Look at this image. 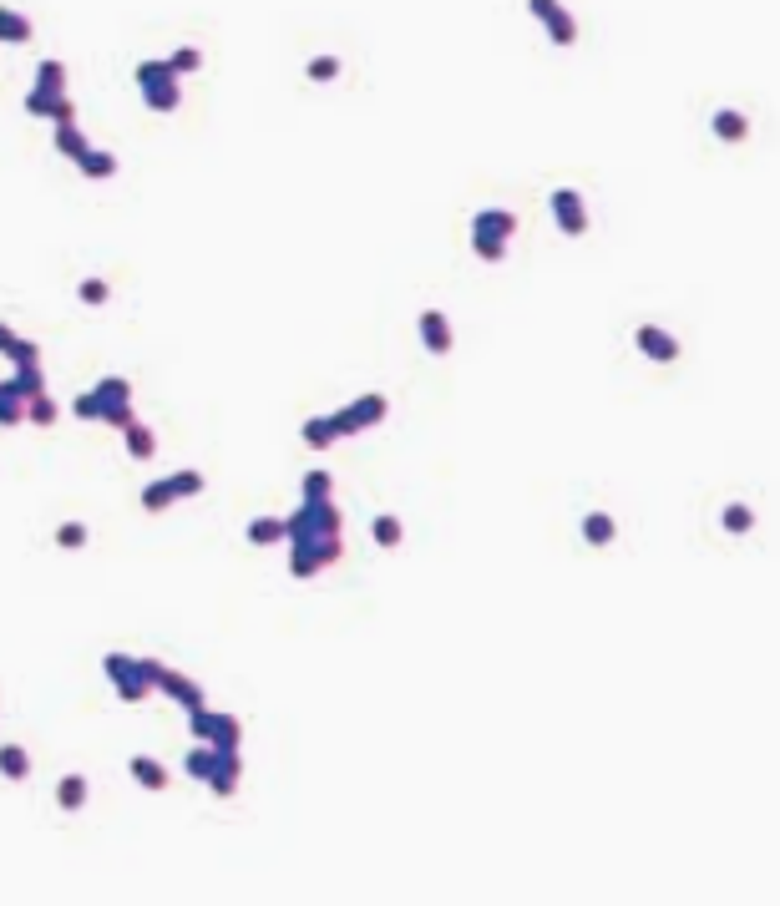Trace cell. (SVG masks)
Segmentation results:
<instances>
[{
	"instance_id": "484cf974",
	"label": "cell",
	"mask_w": 780,
	"mask_h": 906,
	"mask_svg": "<svg viewBox=\"0 0 780 906\" xmlns=\"http://www.w3.org/2000/svg\"><path fill=\"white\" fill-rule=\"evenodd\" d=\"M56 421H61V405H56V400H51L46 390L26 400V426H36V431H51Z\"/></svg>"
},
{
	"instance_id": "8fae6325",
	"label": "cell",
	"mask_w": 780,
	"mask_h": 906,
	"mask_svg": "<svg viewBox=\"0 0 780 906\" xmlns=\"http://www.w3.org/2000/svg\"><path fill=\"white\" fill-rule=\"evenodd\" d=\"M548 208H553V223H558L568 238H583V233L593 228V213H588V203H583L578 188H553Z\"/></svg>"
},
{
	"instance_id": "7a4b0ae2",
	"label": "cell",
	"mask_w": 780,
	"mask_h": 906,
	"mask_svg": "<svg viewBox=\"0 0 780 906\" xmlns=\"http://www.w3.org/2000/svg\"><path fill=\"white\" fill-rule=\"evenodd\" d=\"M71 416L76 421H102V426H117V431H127L132 421H137V410H132V380L127 375H102L92 390H82L71 400Z\"/></svg>"
},
{
	"instance_id": "ba28073f",
	"label": "cell",
	"mask_w": 780,
	"mask_h": 906,
	"mask_svg": "<svg viewBox=\"0 0 780 906\" xmlns=\"http://www.w3.org/2000/svg\"><path fill=\"white\" fill-rule=\"evenodd\" d=\"M208 486V476L203 471H173V476H158V481H147L142 486V512H168V507H178V502H188V497H198V491Z\"/></svg>"
},
{
	"instance_id": "d4e9b609",
	"label": "cell",
	"mask_w": 780,
	"mask_h": 906,
	"mask_svg": "<svg viewBox=\"0 0 780 906\" xmlns=\"http://www.w3.org/2000/svg\"><path fill=\"white\" fill-rule=\"evenodd\" d=\"M36 31H31V21L21 16V11H11V6H0V46H26Z\"/></svg>"
},
{
	"instance_id": "1f68e13d",
	"label": "cell",
	"mask_w": 780,
	"mask_h": 906,
	"mask_svg": "<svg viewBox=\"0 0 780 906\" xmlns=\"http://www.w3.org/2000/svg\"><path fill=\"white\" fill-rule=\"evenodd\" d=\"M720 527H725L730 537H745V532H755V512H750L745 502H730V507L720 512Z\"/></svg>"
},
{
	"instance_id": "d6a6232c",
	"label": "cell",
	"mask_w": 780,
	"mask_h": 906,
	"mask_svg": "<svg viewBox=\"0 0 780 906\" xmlns=\"http://www.w3.org/2000/svg\"><path fill=\"white\" fill-rule=\"evenodd\" d=\"M87 542H92V527H87V522H61V527H56V547H61V552H82Z\"/></svg>"
},
{
	"instance_id": "d6986e66",
	"label": "cell",
	"mask_w": 780,
	"mask_h": 906,
	"mask_svg": "<svg viewBox=\"0 0 780 906\" xmlns=\"http://www.w3.org/2000/svg\"><path fill=\"white\" fill-rule=\"evenodd\" d=\"M76 173H82V178H92V183H107V178H117V152H107V147H87V157L76 162Z\"/></svg>"
},
{
	"instance_id": "836d02e7",
	"label": "cell",
	"mask_w": 780,
	"mask_h": 906,
	"mask_svg": "<svg viewBox=\"0 0 780 906\" xmlns=\"http://www.w3.org/2000/svg\"><path fill=\"white\" fill-rule=\"evenodd\" d=\"M340 71H345V66H340V56H315V61L304 66V76L315 81V87H330V81H340Z\"/></svg>"
},
{
	"instance_id": "d590c367",
	"label": "cell",
	"mask_w": 780,
	"mask_h": 906,
	"mask_svg": "<svg viewBox=\"0 0 780 906\" xmlns=\"http://www.w3.org/2000/svg\"><path fill=\"white\" fill-rule=\"evenodd\" d=\"M76 299H82V304H87V309H102V304H107V299H112V284H107V279H97V274H92V279H82V284H76Z\"/></svg>"
},
{
	"instance_id": "6da1fadb",
	"label": "cell",
	"mask_w": 780,
	"mask_h": 906,
	"mask_svg": "<svg viewBox=\"0 0 780 906\" xmlns=\"http://www.w3.org/2000/svg\"><path fill=\"white\" fill-rule=\"evenodd\" d=\"M289 542V572L299 583L320 578L330 562L345 557V512L335 502H299L294 517H284Z\"/></svg>"
},
{
	"instance_id": "8992f818",
	"label": "cell",
	"mask_w": 780,
	"mask_h": 906,
	"mask_svg": "<svg viewBox=\"0 0 780 906\" xmlns=\"http://www.w3.org/2000/svg\"><path fill=\"white\" fill-rule=\"evenodd\" d=\"M137 92L147 102V112H178L183 107V76L168 66V61H137Z\"/></svg>"
},
{
	"instance_id": "f35d334b",
	"label": "cell",
	"mask_w": 780,
	"mask_h": 906,
	"mask_svg": "<svg viewBox=\"0 0 780 906\" xmlns=\"http://www.w3.org/2000/svg\"><path fill=\"white\" fill-rule=\"evenodd\" d=\"M11 340H16V329H11V324H0V355L11 350Z\"/></svg>"
},
{
	"instance_id": "ac0fdd59",
	"label": "cell",
	"mask_w": 780,
	"mask_h": 906,
	"mask_svg": "<svg viewBox=\"0 0 780 906\" xmlns=\"http://www.w3.org/2000/svg\"><path fill=\"white\" fill-rule=\"evenodd\" d=\"M87 795H92L87 775H61V780H56V805H61L66 815H76V810H87Z\"/></svg>"
},
{
	"instance_id": "e0dca14e",
	"label": "cell",
	"mask_w": 780,
	"mask_h": 906,
	"mask_svg": "<svg viewBox=\"0 0 780 906\" xmlns=\"http://www.w3.org/2000/svg\"><path fill=\"white\" fill-rule=\"evenodd\" d=\"M218 760H223V750H213V745H193V750L183 755V775H188V780H198V785H208V780L218 775Z\"/></svg>"
},
{
	"instance_id": "4fadbf2b",
	"label": "cell",
	"mask_w": 780,
	"mask_h": 906,
	"mask_svg": "<svg viewBox=\"0 0 780 906\" xmlns=\"http://www.w3.org/2000/svg\"><path fill=\"white\" fill-rule=\"evenodd\" d=\"M158 694H168L183 714H193V709H203V704H208V699H203V684H198V679H188V674H178V669H163Z\"/></svg>"
},
{
	"instance_id": "ffe728a7",
	"label": "cell",
	"mask_w": 780,
	"mask_h": 906,
	"mask_svg": "<svg viewBox=\"0 0 780 906\" xmlns=\"http://www.w3.org/2000/svg\"><path fill=\"white\" fill-rule=\"evenodd\" d=\"M710 127H715V137H720V142H745V137H750V117H745V112H735V107H715Z\"/></svg>"
},
{
	"instance_id": "74e56055",
	"label": "cell",
	"mask_w": 780,
	"mask_h": 906,
	"mask_svg": "<svg viewBox=\"0 0 780 906\" xmlns=\"http://www.w3.org/2000/svg\"><path fill=\"white\" fill-rule=\"evenodd\" d=\"M11 380H16V390H21V395H26V400H31V395H41V390H46V375H41V365H31V370H16V375H11Z\"/></svg>"
},
{
	"instance_id": "cb8c5ba5",
	"label": "cell",
	"mask_w": 780,
	"mask_h": 906,
	"mask_svg": "<svg viewBox=\"0 0 780 906\" xmlns=\"http://www.w3.org/2000/svg\"><path fill=\"white\" fill-rule=\"evenodd\" d=\"M299 502H335V476L330 471H304V481H299Z\"/></svg>"
},
{
	"instance_id": "4316f807",
	"label": "cell",
	"mask_w": 780,
	"mask_h": 906,
	"mask_svg": "<svg viewBox=\"0 0 780 906\" xmlns=\"http://www.w3.org/2000/svg\"><path fill=\"white\" fill-rule=\"evenodd\" d=\"M578 532H583V542H588V547H608V542L618 537V522H613L608 512H588Z\"/></svg>"
},
{
	"instance_id": "3957f363",
	"label": "cell",
	"mask_w": 780,
	"mask_h": 906,
	"mask_svg": "<svg viewBox=\"0 0 780 906\" xmlns=\"http://www.w3.org/2000/svg\"><path fill=\"white\" fill-rule=\"evenodd\" d=\"M163 658H152V653H107L102 658V674H107V684L117 689V699L122 704H142L147 694H158V679H163Z\"/></svg>"
},
{
	"instance_id": "2e32d148",
	"label": "cell",
	"mask_w": 780,
	"mask_h": 906,
	"mask_svg": "<svg viewBox=\"0 0 780 906\" xmlns=\"http://www.w3.org/2000/svg\"><path fill=\"white\" fill-rule=\"evenodd\" d=\"M127 775H132L142 790H168V785H173V775L163 770V760H152V755H132V760H127Z\"/></svg>"
},
{
	"instance_id": "5b68a950",
	"label": "cell",
	"mask_w": 780,
	"mask_h": 906,
	"mask_svg": "<svg viewBox=\"0 0 780 906\" xmlns=\"http://www.w3.org/2000/svg\"><path fill=\"white\" fill-rule=\"evenodd\" d=\"M512 233H517V213L512 208H482V213H472V254L482 264H502Z\"/></svg>"
},
{
	"instance_id": "5bb4252c",
	"label": "cell",
	"mask_w": 780,
	"mask_h": 906,
	"mask_svg": "<svg viewBox=\"0 0 780 906\" xmlns=\"http://www.w3.org/2000/svg\"><path fill=\"white\" fill-rule=\"evenodd\" d=\"M416 329H421V345H426L431 355H451V350H456V335H451V319H446L441 309H421Z\"/></svg>"
},
{
	"instance_id": "f546056e",
	"label": "cell",
	"mask_w": 780,
	"mask_h": 906,
	"mask_svg": "<svg viewBox=\"0 0 780 906\" xmlns=\"http://www.w3.org/2000/svg\"><path fill=\"white\" fill-rule=\"evenodd\" d=\"M299 436H304V446H309V451H330V446H335V426H330V416H309V421L299 426Z\"/></svg>"
},
{
	"instance_id": "9c48e42d",
	"label": "cell",
	"mask_w": 780,
	"mask_h": 906,
	"mask_svg": "<svg viewBox=\"0 0 780 906\" xmlns=\"http://www.w3.org/2000/svg\"><path fill=\"white\" fill-rule=\"evenodd\" d=\"M188 734L198 739V745H213V750H239L244 745V724L233 714H223V709H208V704L188 714Z\"/></svg>"
},
{
	"instance_id": "603a6c76",
	"label": "cell",
	"mask_w": 780,
	"mask_h": 906,
	"mask_svg": "<svg viewBox=\"0 0 780 906\" xmlns=\"http://www.w3.org/2000/svg\"><path fill=\"white\" fill-rule=\"evenodd\" d=\"M0 780H11V785L31 780V755H26V745H0Z\"/></svg>"
},
{
	"instance_id": "f1b7e54d",
	"label": "cell",
	"mask_w": 780,
	"mask_h": 906,
	"mask_svg": "<svg viewBox=\"0 0 780 906\" xmlns=\"http://www.w3.org/2000/svg\"><path fill=\"white\" fill-rule=\"evenodd\" d=\"M244 537H249V547H274V542H284V517H254L244 527Z\"/></svg>"
},
{
	"instance_id": "52a82bcc",
	"label": "cell",
	"mask_w": 780,
	"mask_h": 906,
	"mask_svg": "<svg viewBox=\"0 0 780 906\" xmlns=\"http://www.w3.org/2000/svg\"><path fill=\"white\" fill-rule=\"evenodd\" d=\"M385 416H390V400H385L380 390H365V395H355L350 405L330 410V426H335V441H350V436H360V431L380 426Z\"/></svg>"
},
{
	"instance_id": "83f0119b",
	"label": "cell",
	"mask_w": 780,
	"mask_h": 906,
	"mask_svg": "<svg viewBox=\"0 0 780 906\" xmlns=\"http://www.w3.org/2000/svg\"><path fill=\"white\" fill-rule=\"evenodd\" d=\"M122 441H127V456H132V461H152V456H158V436H152L142 421H132V426L122 431Z\"/></svg>"
},
{
	"instance_id": "9a60e30c",
	"label": "cell",
	"mask_w": 780,
	"mask_h": 906,
	"mask_svg": "<svg viewBox=\"0 0 780 906\" xmlns=\"http://www.w3.org/2000/svg\"><path fill=\"white\" fill-rule=\"evenodd\" d=\"M239 775H244V760H239V750H223V760H218V775L208 780V795H213V800H228L233 790H239Z\"/></svg>"
},
{
	"instance_id": "e575fe53",
	"label": "cell",
	"mask_w": 780,
	"mask_h": 906,
	"mask_svg": "<svg viewBox=\"0 0 780 906\" xmlns=\"http://www.w3.org/2000/svg\"><path fill=\"white\" fill-rule=\"evenodd\" d=\"M6 360H11L16 370H31V365H41V345H36V340H26V335H16V340H11V350H6Z\"/></svg>"
},
{
	"instance_id": "4dcf8cb0",
	"label": "cell",
	"mask_w": 780,
	"mask_h": 906,
	"mask_svg": "<svg viewBox=\"0 0 780 906\" xmlns=\"http://www.w3.org/2000/svg\"><path fill=\"white\" fill-rule=\"evenodd\" d=\"M370 537H375V547H401V542H406V527H401V517L380 512V517L370 522Z\"/></svg>"
},
{
	"instance_id": "7402d4cb",
	"label": "cell",
	"mask_w": 780,
	"mask_h": 906,
	"mask_svg": "<svg viewBox=\"0 0 780 906\" xmlns=\"http://www.w3.org/2000/svg\"><path fill=\"white\" fill-rule=\"evenodd\" d=\"M51 142H56V152H61V157H71V162H82V157H87V147H92V142H87V132L76 127V122H56Z\"/></svg>"
},
{
	"instance_id": "8d00e7d4",
	"label": "cell",
	"mask_w": 780,
	"mask_h": 906,
	"mask_svg": "<svg viewBox=\"0 0 780 906\" xmlns=\"http://www.w3.org/2000/svg\"><path fill=\"white\" fill-rule=\"evenodd\" d=\"M168 66H173L178 76H193V71L203 66V51H198V46H178V51L168 56Z\"/></svg>"
},
{
	"instance_id": "30bf717a",
	"label": "cell",
	"mask_w": 780,
	"mask_h": 906,
	"mask_svg": "<svg viewBox=\"0 0 780 906\" xmlns=\"http://www.w3.org/2000/svg\"><path fill=\"white\" fill-rule=\"evenodd\" d=\"M527 11L537 16V26L548 31L553 46H578V21L563 0H527Z\"/></svg>"
},
{
	"instance_id": "44dd1931",
	"label": "cell",
	"mask_w": 780,
	"mask_h": 906,
	"mask_svg": "<svg viewBox=\"0 0 780 906\" xmlns=\"http://www.w3.org/2000/svg\"><path fill=\"white\" fill-rule=\"evenodd\" d=\"M26 426V395L16 390V380L0 385V431H16Z\"/></svg>"
},
{
	"instance_id": "277c9868",
	"label": "cell",
	"mask_w": 780,
	"mask_h": 906,
	"mask_svg": "<svg viewBox=\"0 0 780 906\" xmlns=\"http://www.w3.org/2000/svg\"><path fill=\"white\" fill-rule=\"evenodd\" d=\"M26 117H41V122H76V102L66 97V61L46 56L36 66V81L26 92Z\"/></svg>"
},
{
	"instance_id": "7c38bea8",
	"label": "cell",
	"mask_w": 780,
	"mask_h": 906,
	"mask_svg": "<svg viewBox=\"0 0 780 906\" xmlns=\"http://www.w3.org/2000/svg\"><path fill=\"white\" fill-rule=\"evenodd\" d=\"M634 345H639V355H644V360H654V365H674V360L684 355V350H679V340L669 335L664 324H639V329H634Z\"/></svg>"
}]
</instances>
